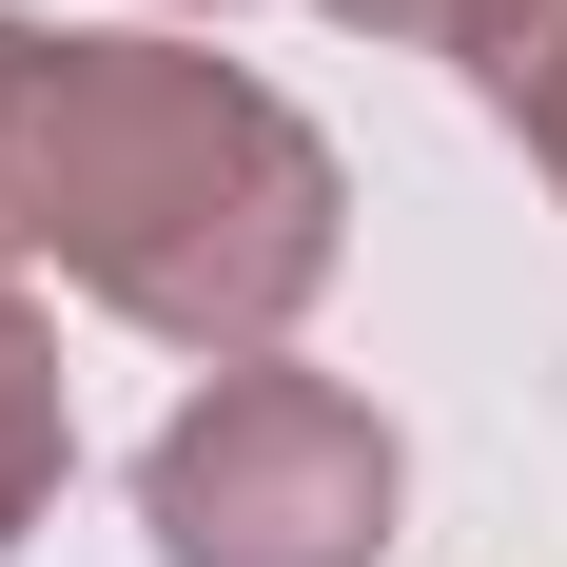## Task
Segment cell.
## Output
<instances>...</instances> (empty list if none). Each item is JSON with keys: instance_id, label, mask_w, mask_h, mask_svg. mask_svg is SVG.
<instances>
[{"instance_id": "cell-3", "label": "cell", "mask_w": 567, "mask_h": 567, "mask_svg": "<svg viewBox=\"0 0 567 567\" xmlns=\"http://www.w3.org/2000/svg\"><path fill=\"white\" fill-rule=\"evenodd\" d=\"M59 470H79V392H59V333L20 313V275H0V548L59 509Z\"/></svg>"}, {"instance_id": "cell-2", "label": "cell", "mask_w": 567, "mask_h": 567, "mask_svg": "<svg viewBox=\"0 0 567 567\" xmlns=\"http://www.w3.org/2000/svg\"><path fill=\"white\" fill-rule=\"evenodd\" d=\"M392 411L333 392V372H275V352H235L176 392V431L137 451V528L157 567H372L392 548Z\"/></svg>"}, {"instance_id": "cell-1", "label": "cell", "mask_w": 567, "mask_h": 567, "mask_svg": "<svg viewBox=\"0 0 567 567\" xmlns=\"http://www.w3.org/2000/svg\"><path fill=\"white\" fill-rule=\"evenodd\" d=\"M352 255L333 137L216 40H59L0 20V275H79L157 352H275Z\"/></svg>"}, {"instance_id": "cell-4", "label": "cell", "mask_w": 567, "mask_h": 567, "mask_svg": "<svg viewBox=\"0 0 567 567\" xmlns=\"http://www.w3.org/2000/svg\"><path fill=\"white\" fill-rule=\"evenodd\" d=\"M451 59H470V99L528 137V176L567 196V0H470V40H451Z\"/></svg>"}, {"instance_id": "cell-5", "label": "cell", "mask_w": 567, "mask_h": 567, "mask_svg": "<svg viewBox=\"0 0 567 567\" xmlns=\"http://www.w3.org/2000/svg\"><path fill=\"white\" fill-rule=\"evenodd\" d=\"M352 40H470V0H333Z\"/></svg>"}]
</instances>
